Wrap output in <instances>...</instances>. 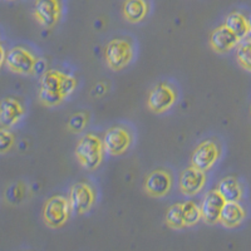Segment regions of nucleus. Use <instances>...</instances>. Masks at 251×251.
Instances as JSON below:
<instances>
[{
    "mask_svg": "<svg viewBox=\"0 0 251 251\" xmlns=\"http://www.w3.org/2000/svg\"><path fill=\"white\" fill-rule=\"evenodd\" d=\"M104 58L108 67L113 71H121L131 63L133 48L125 39H113L104 49Z\"/></svg>",
    "mask_w": 251,
    "mask_h": 251,
    "instance_id": "4",
    "label": "nucleus"
},
{
    "mask_svg": "<svg viewBox=\"0 0 251 251\" xmlns=\"http://www.w3.org/2000/svg\"><path fill=\"white\" fill-rule=\"evenodd\" d=\"M177 100V93L166 82L158 83L151 89L147 98V107L153 113H165Z\"/></svg>",
    "mask_w": 251,
    "mask_h": 251,
    "instance_id": "5",
    "label": "nucleus"
},
{
    "mask_svg": "<svg viewBox=\"0 0 251 251\" xmlns=\"http://www.w3.org/2000/svg\"><path fill=\"white\" fill-rule=\"evenodd\" d=\"M236 59L241 68L251 72V39L243 42L237 47Z\"/></svg>",
    "mask_w": 251,
    "mask_h": 251,
    "instance_id": "23",
    "label": "nucleus"
},
{
    "mask_svg": "<svg viewBox=\"0 0 251 251\" xmlns=\"http://www.w3.org/2000/svg\"><path fill=\"white\" fill-rule=\"evenodd\" d=\"M15 137L12 132L8 131V128H1V131H0V151H1V153H6L9 150L12 149Z\"/></svg>",
    "mask_w": 251,
    "mask_h": 251,
    "instance_id": "26",
    "label": "nucleus"
},
{
    "mask_svg": "<svg viewBox=\"0 0 251 251\" xmlns=\"http://www.w3.org/2000/svg\"><path fill=\"white\" fill-rule=\"evenodd\" d=\"M165 221L167 226L174 230H181L186 227L185 220H183V211L182 203H175L167 210L165 216Z\"/></svg>",
    "mask_w": 251,
    "mask_h": 251,
    "instance_id": "20",
    "label": "nucleus"
},
{
    "mask_svg": "<svg viewBox=\"0 0 251 251\" xmlns=\"http://www.w3.org/2000/svg\"><path fill=\"white\" fill-rule=\"evenodd\" d=\"M104 152L103 140L97 134L87 133L79 140L75 153L83 169L93 171L102 163Z\"/></svg>",
    "mask_w": 251,
    "mask_h": 251,
    "instance_id": "1",
    "label": "nucleus"
},
{
    "mask_svg": "<svg viewBox=\"0 0 251 251\" xmlns=\"http://www.w3.org/2000/svg\"><path fill=\"white\" fill-rule=\"evenodd\" d=\"M87 122H88V114L86 112H78L69 117L68 128L72 132H80L82 129H84Z\"/></svg>",
    "mask_w": 251,
    "mask_h": 251,
    "instance_id": "24",
    "label": "nucleus"
},
{
    "mask_svg": "<svg viewBox=\"0 0 251 251\" xmlns=\"http://www.w3.org/2000/svg\"><path fill=\"white\" fill-rule=\"evenodd\" d=\"M25 109L23 104L13 97H6L1 100L0 108V125L1 128H10L23 118Z\"/></svg>",
    "mask_w": 251,
    "mask_h": 251,
    "instance_id": "15",
    "label": "nucleus"
},
{
    "mask_svg": "<svg viewBox=\"0 0 251 251\" xmlns=\"http://www.w3.org/2000/svg\"><path fill=\"white\" fill-rule=\"evenodd\" d=\"M249 23H250V33H249V37H250V39H251V15L249 17Z\"/></svg>",
    "mask_w": 251,
    "mask_h": 251,
    "instance_id": "28",
    "label": "nucleus"
},
{
    "mask_svg": "<svg viewBox=\"0 0 251 251\" xmlns=\"http://www.w3.org/2000/svg\"><path fill=\"white\" fill-rule=\"evenodd\" d=\"M62 73L58 71L44 72L40 78L39 100L46 107H54L64 100L60 93Z\"/></svg>",
    "mask_w": 251,
    "mask_h": 251,
    "instance_id": "3",
    "label": "nucleus"
},
{
    "mask_svg": "<svg viewBox=\"0 0 251 251\" xmlns=\"http://www.w3.org/2000/svg\"><path fill=\"white\" fill-rule=\"evenodd\" d=\"M77 88V79L72 75H64L62 73V80H60V93H62L63 98L66 100L68 96H71L75 89Z\"/></svg>",
    "mask_w": 251,
    "mask_h": 251,
    "instance_id": "25",
    "label": "nucleus"
},
{
    "mask_svg": "<svg viewBox=\"0 0 251 251\" xmlns=\"http://www.w3.org/2000/svg\"><path fill=\"white\" fill-rule=\"evenodd\" d=\"M182 211L186 227L195 226L202 220L201 207H199L194 201H187V202L182 203Z\"/></svg>",
    "mask_w": 251,
    "mask_h": 251,
    "instance_id": "21",
    "label": "nucleus"
},
{
    "mask_svg": "<svg viewBox=\"0 0 251 251\" xmlns=\"http://www.w3.org/2000/svg\"><path fill=\"white\" fill-rule=\"evenodd\" d=\"M72 207L69 199L60 195L51 196L43 206V221L51 228H59L68 221Z\"/></svg>",
    "mask_w": 251,
    "mask_h": 251,
    "instance_id": "2",
    "label": "nucleus"
},
{
    "mask_svg": "<svg viewBox=\"0 0 251 251\" xmlns=\"http://www.w3.org/2000/svg\"><path fill=\"white\" fill-rule=\"evenodd\" d=\"M220 157L219 146L211 140H206L201 142L195 149L191 156V165L197 169L207 171L216 163Z\"/></svg>",
    "mask_w": 251,
    "mask_h": 251,
    "instance_id": "10",
    "label": "nucleus"
},
{
    "mask_svg": "<svg viewBox=\"0 0 251 251\" xmlns=\"http://www.w3.org/2000/svg\"><path fill=\"white\" fill-rule=\"evenodd\" d=\"M149 13V3L146 0H126L123 3L122 14L129 23H140Z\"/></svg>",
    "mask_w": 251,
    "mask_h": 251,
    "instance_id": "17",
    "label": "nucleus"
},
{
    "mask_svg": "<svg viewBox=\"0 0 251 251\" xmlns=\"http://www.w3.org/2000/svg\"><path fill=\"white\" fill-rule=\"evenodd\" d=\"M0 53H1V66H4L6 62V57H8V53H5V49H4V47H1L0 48Z\"/></svg>",
    "mask_w": 251,
    "mask_h": 251,
    "instance_id": "27",
    "label": "nucleus"
},
{
    "mask_svg": "<svg viewBox=\"0 0 251 251\" xmlns=\"http://www.w3.org/2000/svg\"><path fill=\"white\" fill-rule=\"evenodd\" d=\"M6 67L18 75H31L37 68L38 59L30 50L23 47H14L8 51Z\"/></svg>",
    "mask_w": 251,
    "mask_h": 251,
    "instance_id": "6",
    "label": "nucleus"
},
{
    "mask_svg": "<svg viewBox=\"0 0 251 251\" xmlns=\"http://www.w3.org/2000/svg\"><path fill=\"white\" fill-rule=\"evenodd\" d=\"M205 185L206 175L202 170L197 169L191 165L181 172L178 186H180V191L185 196H195V195L202 191Z\"/></svg>",
    "mask_w": 251,
    "mask_h": 251,
    "instance_id": "12",
    "label": "nucleus"
},
{
    "mask_svg": "<svg viewBox=\"0 0 251 251\" xmlns=\"http://www.w3.org/2000/svg\"><path fill=\"white\" fill-rule=\"evenodd\" d=\"M68 199L72 211L77 215H83L93 207L96 202V192L88 183L78 182L71 187Z\"/></svg>",
    "mask_w": 251,
    "mask_h": 251,
    "instance_id": "7",
    "label": "nucleus"
},
{
    "mask_svg": "<svg viewBox=\"0 0 251 251\" xmlns=\"http://www.w3.org/2000/svg\"><path fill=\"white\" fill-rule=\"evenodd\" d=\"M26 188L24 186L23 182H17L13 183L12 186H9L6 188L4 197L9 203H13V205H17V203H22L25 197Z\"/></svg>",
    "mask_w": 251,
    "mask_h": 251,
    "instance_id": "22",
    "label": "nucleus"
},
{
    "mask_svg": "<svg viewBox=\"0 0 251 251\" xmlns=\"http://www.w3.org/2000/svg\"><path fill=\"white\" fill-rule=\"evenodd\" d=\"M225 25L232 30V33H235L240 40L245 39L250 33L249 18L239 12H232L231 14H228L225 19Z\"/></svg>",
    "mask_w": 251,
    "mask_h": 251,
    "instance_id": "18",
    "label": "nucleus"
},
{
    "mask_svg": "<svg viewBox=\"0 0 251 251\" xmlns=\"http://www.w3.org/2000/svg\"><path fill=\"white\" fill-rule=\"evenodd\" d=\"M172 176L165 170H154L145 178L143 190L151 197H163L171 191Z\"/></svg>",
    "mask_w": 251,
    "mask_h": 251,
    "instance_id": "11",
    "label": "nucleus"
},
{
    "mask_svg": "<svg viewBox=\"0 0 251 251\" xmlns=\"http://www.w3.org/2000/svg\"><path fill=\"white\" fill-rule=\"evenodd\" d=\"M132 136L128 131L120 126H114L107 129L103 137L104 151L111 156H121L129 149Z\"/></svg>",
    "mask_w": 251,
    "mask_h": 251,
    "instance_id": "8",
    "label": "nucleus"
},
{
    "mask_svg": "<svg viewBox=\"0 0 251 251\" xmlns=\"http://www.w3.org/2000/svg\"><path fill=\"white\" fill-rule=\"evenodd\" d=\"M245 217V208L240 205L239 201H227L220 216V223L225 227L234 228L241 225Z\"/></svg>",
    "mask_w": 251,
    "mask_h": 251,
    "instance_id": "16",
    "label": "nucleus"
},
{
    "mask_svg": "<svg viewBox=\"0 0 251 251\" xmlns=\"http://www.w3.org/2000/svg\"><path fill=\"white\" fill-rule=\"evenodd\" d=\"M227 201L224 199V196L219 192V190H212L208 191L203 196L202 202H201V214L202 220L208 225H215L220 223V216L223 212V208Z\"/></svg>",
    "mask_w": 251,
    "mask_h": 251,
    "instance_id": "13",
    "label": "nucleus"
},
{
    "mask_svg": "<svg viewBox=\"0 0 251 251\" xmlns=\"http://www.w3.org/2000/svg\"><path fill=\"white\" fill-rule=\"evenodd\" d=\"M217 190L226 201H240L243 197V188L236 177L227 176L223 178L217 186Z\"/></svg>",
    "mask_w": 251,
    "mask_h": 251,
    "instance_id": "19",
    "label": "nucleus"
},
{
    "mask_svg": "<svg viewBox=\"0 0 251 251\" xmlns=\"http://www.w3.org/2000/svg\"><path fill=\"white\" fill-rule=\"evenodd\" d=\"M239 42L240 39L236 34L232 33V30H230L225 24L214 29L210 35V46L215 51L221 54L228 53L239 44Z\"/></svg>",
    "mask_w": 251,
    "mask_h": 251,
    "instance_id": "14",
    "label": "nucleus"
},
{
    "mask_svg": "<svg viewBox=\"0 0 251 251\" xmlns=\"http://www.w3.org/2000/svg\"><path fill=\"white\" fill-rule=\"evenodd\" d=\"M33 14L38 23L44 28H53L62 14L59 0H35Z\"/></svg>",
    "mask_w": 251,
    "mask_h": 251,
    "instance_id": "9",
    "label": "nucleus"
}]
</instances>
